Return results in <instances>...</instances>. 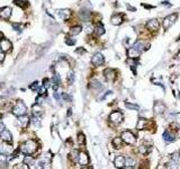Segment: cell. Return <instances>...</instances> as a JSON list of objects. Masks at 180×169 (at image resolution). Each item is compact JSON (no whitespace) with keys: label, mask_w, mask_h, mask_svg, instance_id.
I'll use <instances>...</instances> for the list:
<instances>
[{"label":"cell","mask_w":180,"mask_h":169,"mask_svg":"<svg viewBox=\"0 0 180 169\" xmlns=\"http://www.w3.org/2000/svg\"><path fill=\"white\" fill-rule=\"evenodd\" d=\"M36 150H37V143H36V141H34V140H27L20 147V151L24 152L25 154H32Z\"/></svg>","instance_id":"1"},{"label":"cell","mask_w":180,"mask_h":169,"mask_svg":"<svg viewBox=\"0 0 180 169\" xmlns=\"http://www.w3.org/2000/svg\"><path fill=\"white\" fill-rule=\"evenodd\" d=\"M27 112V107L24 104V102L18 100V103L16 104V106L13 108V114L16 116H20V115H25Z\"/></svg>","instance_id":"2"},{"label":"cell","mask_w":180,"mask_h":169,"mask_svg":"<svg viewBox=\"0 0 180 169\" xmlns=\"http://www.w3.org/2000/svg\"><path fill=\"white\" fill-rule=\"evenodd\" d=\"M121 138L123 139V141L125 142L126 144H134L136 142V138L135 135L132 133L131 131H124L122 133Z\"/></svg>","instance_id":"3"},{"label":"cell","mask_w":180,"mask_h":169,"mask_svg":"<svg viewBox=\"0 0 180 169\" xmlns=\"http://www.w3.org/2000/svg\"><path fill=\"white\" fill-rule=\"evenodd\" d=\"M176 19H177V14H172V15L167 16V17L164 18V20H163V28H164V29L170 28V27L175 24Z\"/></svg>","instance_id":"4"},{"label":"cell","mask_w":180,"mask_h":169,"mask_svg":"<svg viewBox=\"0 0 180 169\" xmlns=\"http://www.w3.org/2000/svg\"><path fill=\"white\" fill-rule=\"evenodd\" d=\"M109 120L115 124H119L123 121V114L121 112H113L109 115Z\"/></svg>","instance_id":"5"},{"label":"cell","mask_w":180,"mask_h":169,"mask_svg":"<svg viewBox=\"0 0 180 169\" xmlns=\"http://www.w3.org/2000/svg\"><path fill=\"white\" fill-rule=\"evenodd\" d=\"M82 167L83 166H87L89 164V157L86 152H79V156H78V160H77Z\"/></svg>","instance_id":"6"},{"label":"cell","mask_w":180,"mask_h":169,"mask_svg":"<svg viewBox=\"0 0 180 169\" xmlns=\"http://www.w3.org/2000/svg\"><path fill=\"white\" fill-rule=\"evenodd\" d=\"M146 27H147L149 31L154 32V31H158V29H159V27H160V23H159L158 19H151V20L146 24Z\"/></svg>","instance_id":"7"},{"label":"cell","mask_w":180,"mask_h":169,"mask_svg":"<svg viewBox=\"0 0 180 169\" xmlns=\"http://www.w3.org/2000/svg\"><path fill=\"white\" fill-rule=\"evenodd\" d=\"M104 61H105V59H104V55L101 53H96L91 59V62H92L93 65H101L104 63Z\"/></svg>","instance_id":"8"},{"label":"cell","mask_w":180,"mask_h":169,"mask_svg":"<svg viewBox=\"0 0 180 169\" xmlns=\"http://www.w3.org/2000/svg\"><path fill=\"white\" fill-rule=\"evenodd\" d=\"M104 75H105V79L107 81H114L116 79V72L113 69H106L104 71Z\"/></svg>","instance_id":"9"},{"label":"cell","mask_w":180,"mask_h":169,"mask_svg":"<svg viewBox=\"0 0 180 169\" xmlns=\"http://www.w3.org/2000/svg\"><path fill=\"white\" fill-rule=\"evenodd\" d=\"M0 46H1V51H3V52H8V51H10L11 50V43L8 41V39H6V38H2L1 41H0Z\"/></svg>","instance_id":"10"},{"label":"cell","mask_w":180,"mask_h":169,"mask_svg":"<svg viewBox=\"0 0 180 169\" xmlns=\"http://www.w3.org/2000/svg\"><path fill=\"white\" fill-rule=\"evenodd\" d=\"M11 16V8L10 7H3L0 9V17L2 19H9Z\"/></svg>","instance_id":"11"},{"label":"cell","mask_w":180,"mask_h":169,"mask_svg":"<svg viewBox=\"0 0 180 169\" xmlns=\"http://www.w3.org/2000/svg\"><path fill=\"white\" fill-rule=\"evenodd\" d=\"M57 14H59L60 18L63 20H68L71 17V10H69V9H60V10H57Z\"/></svg>","instance_id":"12"},{"label":"cell","mask_w":180,"mask_h":169,"mask_svg":"<svg viewBox=\"0 0 180 169\" xmlns=\"http://www.w3.org/2000/svg\"><path fill=\"white\" fill-rule=\"evenodd\" d=\"M125 158L123 157V156H118V157H116L115 158V160H114V165H115V167L116 168H123L124 166H125Z\"/></svg>","instance_id":"13"},{"label":"cell","mask_w":180,"mask_h":169,"mask_svg":"<svg viewBox=\"0 0 180 169\" xmlns=\"http://www.w3.org/2000/svg\"><path fill=\"white\" fill-rule=\"evenodd\" d=\"M0 138L3 140V141H6V142H11L13 141V136H11V133L8 131V130H3V131L0 132Z\"/></svg>","instance_id":"14"},{"label":"cell","mask_w":180,"mask_h":169,"mask_svg":"<svg viewBox=\"0 0 180 169\" xmlns=\"http://www.w3.org/2000/svg\"><path fill=\"white\" fill-rule=\"evenodd\" d=\"M18 122H19L21 128H26L27 124L29 123V118H28V116L26 114L25 115H20V116H18Z\"/></svg>","instance_id":"15"},{"label":"cell","mask_w":180,"mask_h":169,"mask_svg":"<svg viewBox=\"0 0 180 169\" xmlns=\"http://www.w3.org/2000/svg\"><path fill=\"white\" fill-rule=\"evenodd\" d=\"M127 54H128V56L131 57V59H137L139 56H140V54H141V52L139 51V50H136L135 47H131V49H128V51H127Z\"/></svg>","instance_id":"16"},{"label":"cell","mask_w":180,"mask_h":169,"mask_svg":"<svg viewBox=\"0 0 180 169\" xmlns=\"http://www.w3.org/2000/svg\"><path fill=\"white\" fill-rule=\"evenodd\" d=\"M164 110H165V106L160 103V102H158L155 105H154V113L155 114H161V113L164 112Z\"/></svg>","instance_id":"17"},{"label":"cell","mask_w":180,"mask_h":169,"mask_svg":"<svg viewBox=\"0 0 180 169\" xmlns=\"http://www.w3.org/2000/svg\"><path fill=\"white\" fill-rule=\"evenodd\" d=\"M163 139H164V141H167V142H173V141H175V135H173L171 132L165 131L163 133Z\"/></svg>","instance_id":"18"},{"label":"cell","mask_w":180,"mask_h":169,"mask_svg":"<svg viewBox=\"0 0 180 169\" xmlns=\"http://www.w3.org/2000/svg\"><path fill=\"white\" fill-rule=\"evenodd\" d=\"M123 142H124V141H123L122 138H115V139L113 140V146H114V148L119 149V148H122Z\"/></svg>","instance_id":"19"},{"label":"cell","mask_w":180,"mask_h":169,"mask_svg":"<svg viewBox=\"0 0 180 169\" xmlns=\"http://www.w3.org/2000/svg\"><path fill=\"white\" fill-rule=\"evenodd\" d=\"M122 21H123V18H122L121 15H115V16L111 17V24H113V25H116V26H117V25H121Z\"/></svg>","instance_id":"20"},{"label":"cell","mask_w":180,"mask_h":169,"mask_svg":"<svg viewBox=\"0 0 180 169\" xmlns=\"http://www.w3.org/2000/svg\"><path fill=\"white\" fill-rule=\"evenodd\" d=\"M95 33H96L98 36H101L103 34H105V28H104V26H103L101 24H98V25L96 26V28H95Z\"/></svg>","instance_id":"21"},{"label":"cell","mask_w":180,"mask_h":169,"mask_svg":"<svg viewBox=\"0 0 180 169\" xmlns=\"http://www.w3.org/2000/svg\"><path fill=\"white\" fill-rule=\"evenodd\" d=\"M136 128H137V130H144L145 128H146V120H144V118H140L139 120V122H137V125H136Z\"/></svg>","instance_id":"22"},{"label":"cell","mask_w":180,"mask_h":169,"mask_svg":"<svg viewBox=\"0 0 180 169\" xmlns=\"http://www.w3.org/2000/svg\"><path fill=\"white\" fill-rule=\"evenodd\" d=\"M81 31H82V27H81V26H74V27L71 28L70 34H71V35H78V34L81 33Z\"/></svg>","instance_id":"23"},{"label":"cell","mask_w":180,"mask_h":169,"mask_svg":"<svg viewBox=\"0 0 180 169\" xmlns=\"http://www.w3.org/2000/svg\"><path fill=\"white\" fill-rule=\"evenodd\" d=\"M125 165L128 167V168H133V167L136 165V162H135L134 159H132V158H127V159L125 160Z\"/></svg>","instance_id":"24"},{"label":"cell","mask_w":180,"mask_h":169,"mask_svg":"<svg viewBox=\"0 0 180 169\" xmlns=\"http://www.w3.org/2000/svg\"><path fill=\"white\" fill-rule=\"evenodd\" d=\"M14 3H15L16 6H19L20 8H26V7L28 6L27 1H23V0H15Z\"/></svg>","instance_id":"25"},{"label":"cell","mask_w":180,"mask_h":169,"mask_svg":"<svg viewBox=\"0 0 180 169\" xmlns=\"http://www.w3.org/2000/svg\"><path fill=\"white\" fill-rule=\"evenodd\" d=\"M151 149H152L151 147H145V146H141L139 150H140V152H141L142 154H146V153H149V152L151 151Z\"/></svg>","instance_id":"26"},{"label":"cell","mask_w":180,"mask_h":169,"mask_svg":"<svg viewBox=\"0 0 180 169\" xmlns=\"http://www.w3.org/2000/svg\"><path fill=\"white\" fill-rule=\"evenodd\" d=\"M2 148H1V151H2V153H11L13 152V148L10 147V146H1Z\"/></svg>","instance_id":"27"},{"label":"cell","mask_w":180,"mask_h":169,"mask_svg":"<svg viewBox=\"0 0 180 169\" xmlns=\"http://www.w3.org/2000/svg\"><path fill=\"white\" fill-rule=\"evenodd\" d=\"M33 162H34V158H33V157L26 156V157L24 158V164H25V165H32Z\"/></svg>","instance_id":"28"},{"label":"cell","mask_w":180,"mask_h":169,"mask_svg":"<svg viewBox=\"0 0 180 169\" xmlns=\"http://www.w3.org/2000/svg\"><path fill=\"white\" fill-rule=\"evenodd\" d=\"M32 122H33V125L36 126V128H39V126H41V121H39L38 116H35V117L32 120Z\"/></svg>","instance_id":"29"},{"label":"cell","mask_w":180,"mask_h":169,"mask_svg":"<svg viewBox=\"0 0 180 169\" xmlns=\"http://www.w3.org/2000/svg\"><path fill=\"white\" fill-rule=\"evenodd\" d=\"M61 82V78H60V75L59 73H55L53 77V83L54 85H59Z\"/></svg>","instance_id":"30"},{"label":"cell","mask_w":180,"mask_h":169,"mask_svg":"<svg viewBox=\"0 0 180 169\" xmlns=\"http://www.w3.org/2000/svg\"><path fill=\"white\" fill-rule=\"evenodd\" d=\"M8 161V158L5 154H0V165H6Z\"/></svg>","instance_id":"31"},{"label":"cell","mask_w":180,"mask_h":169,"mask_svg":"<svg viewBox=\"0 0 180 169\" xmlns=\"http://www.w3.org/2000/svg\"><path fill=\"white\" fill-rule=\"evenodd\" d=\"M125 106L129 110H139V106L137 105H134V104H131V103H126Z\"/></svg>","instance_id":"32"},{"label":"cell","mask_w":180,"mask_h":169,"mask_svg":"<svg viewBox=\"0 0 180 169\" xmlns=\"http://www.w3.org/2000/svg\"><path fill=\"white\" fill-rule=\"evenodd\" d=\"M78 142H79L80 144L85 143V135H83L82 133H79V135H78Z\"/></svg>","instance_id":"33"},{"label":"cell","mask_w":180,"mask_h":169,"mask_svg":"<svg viewBox=\"0 0 180 169\" xmlns=\"http://www.w3.org/2000/svg\"><path fill=\"white\" fill-rule=\"evenodd\" d=\"M91 86H92L93 88H103L101 83H99V82H98V81H96V80H93V81L91 82Z\"/></svg>","instance_id":"34"},{"label":"cell","mask_w":180,"mask_h":169,"mask_svg":"<svg viewBox=\"0 0 180 169\" xmlns=\"http://www.w3.org/2000/svg\"><path fill=\"white\" fill-rule=\"evenodd\" d=\"M78 156H79V151L78 150H74V151H72V153H71V157L74 159V161L75 160H78Z\"/></svg>","instance_id":"35"},{"label":"cell","mask_w":180,"mask_h":169,"mask_svg":"<svg viewBox=\"0 0 180 169\" xmlns=\"http://www.w3.org/2000/svg\"><path fill=\"white\" fill-rule=\"evenodd\" d=\"M88 16H89V11H87V10H82L81 11V17L85 19H88Z\"/></svg>","instance_id":"36"},{"label":"cell","mask_w":180,"mask_h":169,"mask_svg":"<svg viewBox=\"0 0 180 169\" xmlns=\"http://www.w3.org/2000/svg\"><path fill=\"white\" fill-rule=\"evenodd\" d=\"M43 86H44V87L47 89V88L51 86V83H50V80H49V79H44V80H43Z\"/></svg>","instance_id":"37"},{"label":"cell","mask_w":180,"mask_h":169,"mask_svg":"<svg viewBox=\"0 0 180 169\" xmlns=\"http://www.w3.org/2000/svg\"><path fill=\"white\" fill-rule=\"evenodd\" d=\"M29 88H31L32 90H35V89L38 90V82H37V81H36V82H33V85H31Z\"/></svg>","instance_id":"38"},{"label":"cell","mask_w":180,"mask_h":169,"mask_svg":"<svg viewBox=\"0 0 180 169\" xmlns=\"http://www.w3.org/2000/svg\"><path fill=\"white\" fill-rule=\"evenodd\" d=\"M68 79H69V82H70V83L73 82V80H74V75H73V72H69Z\"/></svg>","instance_id":"39"},{"label":"cell","mask_w":180,"mask_h":169,"mask_svg":"<svg viewBox=\"0 0 180 169\" xmlns=\"http://www.w3.org/2000/svg\"><path fill=\"white\" fill-rule=\"evenodd\" d=\"M65 43H67L68 45H74V44H75V39H74V38H73V39H69V38H67Z\"/></svg>","instance_id":"40"},{"label":"cell","mask_w":180,"mask_h":169,"mask_svg":"<svg viewBox=\"0 0 180 169\" xmlns=\"http://www.w3.org/2000/svg\"><path fill=\"white\" fill-rule=\"evenodd\" d=\"M5 130V125H3V123L2 122H0V132L3 131Z\"/></svg>","instance_id":"41"},{"label":"cell","mask_w":180,"mask_h":169,"mask_svg":"<svg viewBox=\"0 0 180 169\" xmlns=\"http://www.w3.org/2000/svg\"><path fill=\"white\" fill-rule=\"evenodd\" d=\"M3 59H5V54H3V53H0V62H2Z\"/></svg>","instance_id":"42"},{"label":"cell","mask_w":180,"mask_h":169,"mask_svg":"<svg viewBox=\"0 0 180 169\" xmlns=\"http://www.w3.org/2000/svg\"><path fill=\"white\" fill-rule=\"evenodd\" d=\"M2 38H3V35H2V33L0 32V39H2Z\"/></svg>","instance_id":"43"},{"label":"cell","mask_w":180,"mask_h":169,"mask_svg":"<svg viewBox=\"0 0 180 169\" xmlns=\"http://www.w3.org/2000/svg\"><path fill=\"white\" fill-rule=\"evenodd\" d=\"M0 51H1V46H0Z\"/></svg>","instance_id":"44"}]
</instances>
